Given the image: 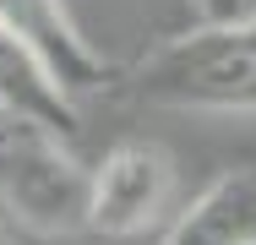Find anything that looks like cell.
I'll return each mask as SVG.
<instances>
[{"label":"cell","instance_id":"obj_1","mask_svg":"<svg viewBox=\"0 0 256 245\" xmlns=\"http://www.w3.org/2000/svg\"><path fill=\"white\" fill-rule=\"evenodd\" d=\"M120 88L153 109L256 114V16L229 28L196 22V33H180L142 54Z\"/></svg>","mask_w":256,"mask_h":245},{"label":"cell","instance_id":"obj_2","mask_svg":"<svg viewBox=\"0 0 256 245\" xmlns=\"http://www.w3.org/2000/svg\"><path fill=\"white\" fill-rule=\"evenodd\" d=\"M0 212L50 240L93 229V169L71 152V136L22 126L0 147Z\"/></svg>","mask_w":256,"mask_h":245},{"label":"cell","instance_id":"obj_3","mask_svg":"<svg viewBox=\"0 0 256 245\" xmlns=\"http://www.w3.org/2000/svg\"><path fill=\"white\" fill-rule=\"evenodd\" d=\"M174 196V158L158 142H114L93 164V234L126 240L164 218Z\"/></svg>","mask_w":256,"mask_h":245},{"label":"cell","instance_id":"obj_4","mask_svg":"<svg viewBox=\"0 0 256 245\" xmlns=\"http://www.w3.org/2000/svg\"><path fill=\"white\" fill-rule=\"evenodd\" d=\"M0 16L50 60V71L66 82V93L76 98V104L126 82V71H114L98 49L88 44V33L71 22L66 0H0Z\"/></svg>","mask_w":256,"mask_h":245},{"label":"cell","instance_id":"obj_5","mask_svg":"<svg viewBox=\"0 0 256 245\" xmlns=\"http://www.w3.org/2000/svg\"><path fill=\"white\" fill-rule=\"evenodd\" d=\"M0 109H11L22 126H38L54 136H76L82 114L66 82L50 71V60L28 44L6 16H0Z\"/></svg>","mask_w":256,"mask_h":245},{"label":"cell","instance_id":"obj_6","mask_svg":"<svg viewBox=\"0 0 256 245\" xmlns=\"http://www.w3.org/2000/svg\"><path fill=\"white\" fill-rule=\"evenodd\" d=\"M164 245H256V169H229L191 196Z\"/></svg>","mask_w":256,"mask_h":245},{"label":"cell","instance_id":"obj_7","mask_svg":"<svg viewBox=\"0 0 256 245\" xmlns=\"http://www.w3.org/2000/svg\"><path fill=\"white\" fill-rule=\"evenodd\" d=\"M186 6L207 28H229V22H251L256 16V0H186Z\"/></svg>","mask_w":256,"mask_h":245},{"label":"cell","instance_id":"obj_8","mask_svg":"<svg viewBox=\"0 0 256 245\" xmlns=\"http://www.w3.org/2000/svg\"><path fill=\"white\" fill-rule=\"evenodd\" d=\"M16 131H22V120H16V114H11V109H0V147L11 142V136H16Z\"/></svg>","mask_w":256,"mask_h":245},{"label":"cell","instance_id":"obj_9","mask_svg":"<svg viewBox=\"0 0 256 245\" xmlns=\"http://www.w3.org/2000/svg\"><path fill=\"white\" fill-rule=\"evenodd\" d=\"M0 245H6V240H0Z\"/></svg>","mask_w":256,"mask_h":245}]
</instances>
